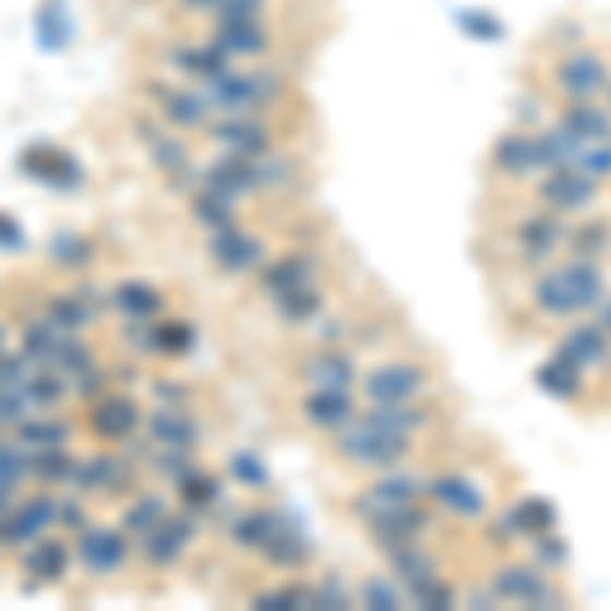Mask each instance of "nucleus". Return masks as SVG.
Segmentation results:
<instances>
[{"mask_svg":"<svg viewBox=\"0 0 611 611\" xmlns=\"http://www.w3.org/2000/svg\"><path fill=\"white\" fill-rule=\"evenodd\" d=\"M608 86H611L608 61L599 58L596 49H575V53L559 65V91H563L571 103L596 98V94H603Z\"/></svg>","mask_w":611,"mask_h":611,"instance_id":"nucleus-1","label":"nucleus"},{"mask_svg":"<svg viewBox=\"0 0 611 611\" xmlns=\"http://www.w3.org/2000/svg\"><path fill=\"white\" fill-rule=\"evenodd\" d=\"M58 510L61 505L53 502V498H33V502L16 505V510H4V514H0V547L33 542L49 522L58 518Z\"/></svg>","mask_w":611,"mask_h":611,"instance_id":"nucleus-2","label":"nucleus"},{"mask_svg":"<svg viewBox=\"0 0 611 611\" xmlns=\"http://www.w3.org/2000/svg\"><path fill=\"white\" fill-rule=\"evenodd\" d=\"M213 41L229 58H257L269 46V33L261 29V16H220Z\"/></svg>","mask_w":611,"mask_h":611,"instance_id":"nucleus-3","label":"nucleus"},{"mask_svg":"<svg viewBox=\"0 0 611 611\" xmlns=\"http://www.w3.org/2000/svg\"><path fill=\"white\" fill-rule=\"evenodd\" d=\"M135 424H139V408L122 396L98 399V404L91 408V428L103 436V441H122V436L135 432Z\"/></svg>","mask_w":611,"mask_h":611,"instance_id":"nucleus-4","label":"nucleus"},{"mask_svg":"<svg viewBox=\"0 0 611 611\" xmlns=\"http://www.w3.org/2000/svg\"><path fill=\"white\" fill-rule=\"evenodd\" d=\"M21 168L29 171V176H37V180L53 183V188H70V183L82 180V168H77L74 159L65 152H58V147H33L25 159H21Z\"/></svg>","mask_w":611,"mask_h":611,"instance_id":"nucleus-5","label":"nucleus"},{"mask_svg":"<svg viewBox=\"0 0 611 611\" xmlns=\"http://www.w3.org/2000/svg\"><path fill=\"white\" fill-rule=\"evenodd\" d=\"M77 554L91 571H115L127 559V538L119 530H86L77 542Z\"/></svg>","mask_w":611,"mask_h":611,"instance_id":"nucleus-6","label":"nucleus"},{"mask_svg":"<svg viewBox=\"0 0 611 611\" xmlns=\"http://www.w3.org/2000/svg\"><path fill=\"white\" fill-rule=\"evenodd\" d=\"M65 566H70V550L58 538H33V547L25 550V571L33 579L53 583L65 575Z\"/></svg>","mask_w":611,"mask_h":611,"instance_id":"nucleus-7","label":"nucleus"},{"mask_svg":"<svg viewBox=\"0 0 611 611\" xmlns=\"http://www.w3.org/2000/svg\"><path fill=\"white\" fill-rule=\"evenodd\" d=\"M213 135L220 139V143H229L237 155H261L269 147L265 127H261L257 119H244V115H237V119H229V122H216Z\"/></svg>","mask_w":611,"mask_h":611,"instance_id":"nucleus-8","label":"nucleus"},{"mask_svg":"<svg viewBox=\"0 0 611 611\" xmlns=\"http://www.w3.org/2000/svg\"><path fill=\"white\" fill-rule=\"evenodd\" d=\"M188 538H192V526L180 518H168L152 526L147 530V559L152 563H171V559H180V550L188 547Z\"/></svg>","mask_w":611,"mask_h":611,"instance_id":"nucleus-9","label":"nucleus"},{"mask_svg":"<svg viewBox=\"0 0 611 611\" xmlns=\"http://www.w3.org/2000/svg\"><path fill=\"white\" fill-rule=\"evenodd\" d=\"M164 115H168L176 127H200V122L208 119V103H204L200 94L168 91L164 94Z\"/></svg>","mask_w":611,"mask_h":611,"instance_id":"nucleus-10","label":"nucleus"},{"mask_svg":"<svg viewBox=\"0 0 611 611\" xmlns=\"http://www.w3.org/2000/svg\"><path fill=\"white\" fill-rule=\"evenodd\" d=\"M115 302L127 319H155V310H159V293L152 286H143V281H122L119 293H115Z\"/></svg>","mask_w":611,"mask_h":611,"instance_id":"nucleus-11","label":"nucleus"},{"mask_svg":"<svg viewBox=\"0 0 611 611\" xmlns=\"http://www.w3.org/2000/svg\"><path fill=\"white\" fill-rule=\"evenodd\" d=\"M58 343H61V326H53V322H37V326H29V331H25L21 355H25L29 363H53Z\"/></svg>","mask_w":611,"mask_h":611,"instance_id":"nucleus-12","label":"nucleus"},{"mask_svg":"<svg viewBox=\"0 0 611 611\" xmlns=\"http://www.w3.org/2000/svg\"><path fill=\"white\" fill-rule=\"evenodd\" d=\"M16 441L33 444V448H58V444L70 441V428L58 424V420H29V424L16 428Z\"/></svg>","mask_w":611,"mask_h":611,"instance_id":"nucleus-13","label":"nucleus"},{"mask_svg":"<svg viewBox=\"0 0 611 611\" xmlns=\"http://www.w3.org/2000/svg\"><path fill=\"white\" fill-rule=\"evenodd\" d=\"M33 474L41 477V481H74V460L65 448H41L37 457H33Z\"/></svg>","mask_w":611,"mask_h":611,"instance_id":"nucleus-14","label":"nucleus"},{"mask_svg":"<svg viewBox=\"0 0 611 611\" xmlns=\"http://www.w3.org/2000/svg\"><path fill=\"white\" fill-rule=\"evenodd\" d=\"M152 436L159 444H171V448H183L192 441V424L183 420L180 412H155L152 416Z\"/></svg>","mask_w":611,"mask_h":611,"instance_id":"nucleus-15","label":"nucleus"},{"mask_svg":"<svg viewBox=\"0 0 611 611\" xmlns=\"http://www.w3.org/2000/svg\"><path fill=\"white\" fill-rule=\"evenodd\" d=\"M115 477H119V460L115 457H94L74 465V481L82 489H107Z\"/></svg>","mask_w":611,"mask_h":611,"instance_id":"nucleus-16","label":"nucleus"},{"mask_svg":"<svg viewBox=\"0 0 611 611\" xmlns=\"http://www.w3.org/2000/svg\"><path fill=\"white\" fill-rule=\"evenodd\" d=\"M91 319H94L91 306L77 302V298H53V302H49V322L61 326V331H82Z\"/></svg>","mask_w":611,"mask_h":611,"instance_id":"nucleus-17","label":"nucleus"},{"mask_svg":"<svg viewBox=\"0 0 611 611\" xmlns=\"http://www.w3.org/2000/svg\"><path fill=\"white\" fill-rule=\"evenodd\" d=\"M91 257H94V244L86 237H74V232L53 237V261H61V265H86Z\"/></svg>","mask_w":611,"mask_h":611,"instance_id":"nucleus-18","label":"nucleus"},{"mask_svg":"<svg viewBox=\"0 0 611 611\" xmlns=\"http://www.w3.org/2000/svg\"><path fill=\"white\" fill-rule=\"evenodd\" d=\"M49 367H58V371H86V367H91V355H86V347H82L77 338H61Z\"/></svg>","mask_w":611,"mask_h":611,"instance_id":"nucleus-19","label":"nucleus"},{"mask_svg":"<svg viewBox=\"0 0 611 611\" xmlns=\"http://www.w3.org/2000/svg\"><path fill=\"white\" fill-rule=\"evenodd\" d=\"M25 392H29L33 404H58L61 392H65V383H61L53 371H41V375H29Z\"/></svg>","mask_w":611,"mask_h":611,"instance_id":"nucleus-20","label":"nucleus"},{"mask_svg":"<svg viewBox=\"0 0 611 611\" xmlns=\"http://www.w3.org/2000/svg\"><path fill=\"white\" fill-rule=\"evenodd\" d=\"M159 522H164V502H155V498H143V502L131 510L127 526H131V530H152V526H159Z\"/></svg>","mask_w":611,"mask_h":611,"instance_id":"nucleus-21","label":"nucleus"},{"mask_svg":"<svg viewBox=\"0 0 611 611\" xmlns=\"http://www.w3.org/2000/svg\"><path fill=\"white\" fill-rule=\"evenodd\" d=\"M29 469H33V460L25 457V448H16V444H0V474H9L13 481H21Z\"/></svg>","mask_w":611,"mask_h":611,"instance_id":"nucleus-22","label":"nucleus"},{"mask_svg":"<svg viewBox=\"0 0 611 611\" xmlns=\"http://www.w3.org/2000/svg\"><path fill=\"white\" fill-rule=\"evenodd\" d=\"M216 257L225 261V265H244L249 257H257V249L249 253V241H241V237H220L216 241Z\"/></svg>","mask_w":611,"mask_h":611,"instance_id":"nucleus-23","label":"nucleus"},{"mask_svg":"<svg viewBox=\"0 0 611 611\" xmlns=\"http://www.w3.org/2000/svg\"><path fill=\"white\" fill-rule=\"evenodd\" d=\"M16 244H21V229H16V220L0 213V249H16Z\"/></svg>","mask_w":611,"mask_h":611,"instance_id":"nucleus-24","label":"nucleus"},{"mask_svg":"<svg viewBox=\"0 0 611 611\" xmlns=\"http://www.w3.org/2000/svg\"><path fill=\"white\" fill-rule=\"evenodd\" d=\"M16 486H21V481H13V477H9V474H0V514L9 510V502H13Z\"/></svg>","mask_w":611,"mask_h":611,"instance_id":"nucleus-25","label":"nucleus"},{"mask_svg":"<svg viewBox=\"0 0 611 611\" xmlns=\"http://www.w3.org/2000/svg\"><path fill=\"white\" fill-rule=\"evenodd\" d=\"M0 351H4V331H0Z\"/></svg>","mask_w":611,"mask_h":611,"instance_id":"nucleus-26","label":"nucleus"}]
</instances>
